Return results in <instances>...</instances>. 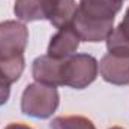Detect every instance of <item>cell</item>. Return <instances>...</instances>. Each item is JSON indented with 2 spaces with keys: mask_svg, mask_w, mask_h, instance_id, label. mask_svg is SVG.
Here are the masks:
<instances>
[{
  "mask_svg": "<svg viewBox=\"0 0 129 129\" xmlns=\"http://www.w3.org/2000/svg\"><path fill=\"white\" fill-rule=\"evenodd\" d=\"M122 3L123 0H80L78 11L101 20H114L122 9Z\"/></svg>",
  "mask_w": 129,
  "mask_h": 129,
  "instance_id": "cell-9",
  "label": "cell"
},
{
  "mask_svg": "<svg viewBox=\"0 0 129 129\" xmlns=\"http://www.w3.org/2000/svg\"><path fill=\"white\" fill-rule=\"evenodd\" d=\"M14 14L18 20H21L24 23H32V21L50 18L47 8L39 0H15Z\"/></svg>",
  "mask_w": 129,
  "mask_h": 129,
  "instance_id": "cell-11",
  "label": "cell"
},
{
  "mask_svg": "<svg viewBox=\"0 0 129 129\" xmlns=\"http://www.w3.org/2000/svg\"><path fill=\"white\" fill-rule=\"evenodd\" d=\"M63 59H54L48 54L39 56L32 64V77L36 83L48 86H62L60 83V68Z\"/></svg>",
  "mask_w": 129,
  "mask_h": 129,
  "instance_id": "cell-6",
  "label": "cell"
},
{
  "mask_svg": "<svg viewBox=\"0 0 129 129\" xmlns=\"http://www.w3.org/2000/svg\"><path fill=\"white\" fill-rule=\"evenodd\" d=\"M39 2L47 8V11H48V14H50V18H51V15H53L54 9L57 8V5H59L62 0H39ZM50 18H48V21H50Z\"/></svg>",
  "mask_w": 129,
  "mask_h": 129,
  "instance_id": "cell-14",
  "label": "cell"
},
{
  "mask_svg": "<svg viewBox=\"0 0 129 129\" xmlns=\"http://www.w3.org/2000/svg\"><path fill=\"white\" fill-rule=\"evenodd\" d=\"M80 42H81V39L74 32L72 27L60 29L51 38L47 54L54 57V59H66V57L77 53V50L80 47Z\"/></svg>",
  "mask_w": 129,
  "mask_h": 129,
  "instance_id": "cell-7",
  "label": "cell"
},
{
  "mask_svg": "<svg viewBox=\"0 0 129 129\" xmlns=\"http://www.w3.org/2000/svg\"><path fill=\"white\" fill-rule=\"evenodd\" d=\"M29 42L27 27L14 20L0 23V59L9 60L24 54Z\"/></svg>",
  "mask_w": 129,
  "mask_h": 129,
  "instance_id": "cell-3",
  "label": "cell"
},
{
  "mask_svg": "<svg viewBox=\"0 0 129 129\" xmlns=\"http://www.w3.org/2000/svg\"><path fill=\"white\" fill-rule=\"evenodd\" d=\"M71 27L84 42H101V41H107L110 33L113 32L114 20H101L95 17H89L81 14L77 8Z\"/></svg>",
  "mask_w": 129,
  "mask_h": 129,
  "instance_id": "cell-4",
  "label": "cell"
},
{
  "mask_svg": "<svg viewBox=\"0 0 129 129\" xmlns=\"http://www.w3.org/2000/svg\"><path fill=\"white\" fill-rule=\"evenodd\" d=\"M24 71V56L3 60L0 59V107L11 96V84L17 83Z\"/></svg>",
  "mask_w": 129,
  "mask_h": 129,
  "instance_id": "cell-8",
  "label": "cell"
},
{
  "mask_svg": "<svg viewBox=\"0 0 129 129\" xmlns=\"http://www.w3.org/2000/svg\"><path fill=\"white\" fill-rule=\"evenodd\" d=\"M60 102L59 92L54 86L32 83L29 84L21 96V113L33 119L51 117Z\"/></svg>",
  "mask_w": 129,
  "mask_h": 129,
  "instance_id": "cell-1",
  "label": "cell"
},
{
  "mask_svg": "<svg viewBox=\"0 0 129 129\" xmlns=\"http://www.w3.org/2000/svg\"><path fill=\"white\" fill-rule=\"evenodd\" d=\"M101 77L114 86H129V54L108 53L99 63Z\"/></svg>",
  "mask_w": 129,
  "mask_h": 129,
  "instance_id": "cell-5",
  "label": "cell"
},
{
  "mask_svg": "<svg viewBox=\"0 0 129 129\" xmlns=\"http://www.w3.org/2000/svg\"><path fill=\"white\" fill-rule=\"evenodd\" d=\"M110 129H123V128H120V126H114V128H110Z\"/></svg>",
  "mask_w": 129,
  "mask_h": 129,
  "instance_id": "cell-16",
  "label": "cell"
},
{
  "mask_svg": "<svg viewBox=\"0 0 129 129\" xmlns=\"http://www.w3.org/2000/svg\"><path fill=\"white\" fill-rule=\"evenodd\" d=\"M78 5L75 3V0H62L57 8L54 9L50 23L56 27V29H64V27H71V23L74 20V15L77 12Z\"/></svg>",
  "mask_w": 129,
  "mask_h": 129,
  "instance_id": "cell-12",
  "label": "cell"
},
{
  "mask_svg": "<svg viewBox=\"0 0 129 129\" xmlns=\"http://www.w3.org/2000/svg\"><path fill=\"white\" fill-rule=\"evenodd\" d=\"M99 63L98 60L86 53L72 54L63 59L60 68V83L77 90L89 87L98 77Z\"/></svg>",
  "mask_w": 129,
  "mask_h": 129,
  "instance_id": "cell-2",
  "label": "cell"
},
{
  "mask_svg": "<svg viewBox=\"0 0 129 129\" xmlns=\"http://www.w3.org/2000/svg\"><path fill=\"white\" fill-rule=\"evenodd\" d=\"M51 129H96L95 123L83 116H60L51 120Z\"/></svg>",
  "mask_w": 129,
  "mask_h": 129,
  "instance_id": "cell-13",
  "label": "cell"
},
{
  "mask_svg": "<svg viewBox=\"0 0 129 129\" xmlns=\"http://www.w3.org/2000/svg\"><path fill=\"white\" fill-rule=\"evenodd\" d=\"M107 50L111 54H129V8L122 23L107 38Z\"/></svg>",
  "mask_w": 129,
  "mask_h": 129,
  "instance_id": "cell-10",
  "label": "cell"
},
{
  "mask_svg": "<svg viewBox=\"0 0 129 129\" xmlns=\"http://www.w3.org/2000/svg\"><path fill=\"white\" fill-rule=\"evenodd\" d=\"M5 129H33L29 125H24V123H9Z\"/></svg>",
  "mask_w": 129,
  "mask_h": 129,
  "instance_id": "cell-15",
  "label": "cell"
}]
</instances>
